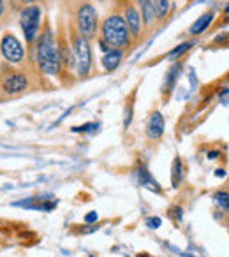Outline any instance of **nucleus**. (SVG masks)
Segmentation results:
<instances>
[{
  "label": "nucleus",
  "mask_w": 229,
  "mask_h": 257,
  "mask_svg": "<svg viewBox=\"0 0 229 257\" xmlns=\"http://www.w3.org/2000/svg\"><path fill=\"white\" fill-rule=\"evenodd\" d=\"M36 60L39 69L48 76H57L60 72L62 58L58 46L55 43L53 32L50 29L43 30L39 37H37V48H36Z\"/></svg>",
  "instance_id": "nucleus-1"
},
{
  "label": "nucleus",
  "mask_w": 229,
  "mask_h": 257,
  "mask_svg": "<svg viewBox=\"0 0 229 257\" xmlns=\"http://www.w3.org/2000/svg\"><path fill=\"white\" fill-rule=\"evenodd\" d=\"M100 36L111 50H124L129 46L133 39L126 20L120 15H111L104 20L100 25Z\"/></svg>",
  "instance_id": "nucleus-2"
},
{
  "label": "nucleus",
  "mask_w": 229,
  "mask_h": 257,
  "mask_svg": "<svg viewBox=\"0 0 229 257\" xmlns=\"http://www.w3.org/2000/svg\"><path fill=\"white\" fill-rule=\"evenodd\" d=\"M72 58H74L76 72L79 78L88 76L92 69V50H90L88 39H85L83 36L72 37Z\"/></svg>",
  "instance_id": "nucleus-3"
},
{
  "label": "nucleus",
  "mask_w": 229,
  "mask_h": 257,
  "mask_svg": "<svg viewBox=\"0 0 229 257\" xmlns=\"http://www.w3.org/2000/svg\"><path fill=\"white\" fill-rule=\"evenodd\" d=\"M41 8L39 6H25V9L20 15V25H22L23 36L29 43H34L39 36L41 27Z\"/></svg>",
  "instance_id": "nucleus-4"
},
{
  "label": "nucleus",
  "mask_w": 229,
  "mask_h": 257,
  "mask_svg": "<svg viewBox=\"0 0 229 257\" xmlns=\"http://www.w3.org/2000/svg\"><path fill=\"white\" fill-rule=\"evenodd\" d=\"M0 86L8 95H18L27 90L29 79L23 72L15 71V69H4L0 74Z\"/></svg>",
  "instance_id": "nucleus-5"
},
{
  "label": "nucleus",
  "mask_w": 229,
  "mask_h": 257,
  "mask_svg": "<svg viewBox=\"0 0 229 257\" xmlns=\"http://www.w3.org/2000/svg\"><path fill=\"white\" fill-rule=\"evenodd\" d=\"M78 30L85 39H92L97 34V11L92 4H83L78 9Z\"/></svg>",
  "instance_id": "nucleus-6"
},
{
  "label": "nucleus",
  "mask_w": 229,
  "mask_h": 257,
  "mask_svg": "<svg viewBox=\"0 0 229 257\" xmlns=\"http://www.w3.org/2000/svg\"><path fill=\"white\" fill-rule=\"evenodd\" d=\"M0 51H2V57L9 62V64H22L23 58H25V50L20 44V41L16 39L13 34H4L2 41H0Z\"/></svg>",
  "instance_id": "nucleus-7"
},
{
  "label": "nucleus",
  "mask_w": 229,
  "mask_h": 257,
  "mask_svg": "<svg viewBox=\"0 0 229 257\" xmlns=\"http://www.w3.org/2000/svg\"><path fill=\"white\" fill-rule=\"evenodd\" d=\"M124 20H126V23H127V27H129V32H131V36L133 37H138L140 36V32H141V15H140V11H138L134 6H131V4H127L126 6V15H124Z\"/></svg>",
  "instance_id": "nucleus-8"
},
{
  "label": "nucleus",
  "mask_w": 229,
  "mask_h": 257,
  "mask_svg": "<svg viewBox=\"0 0 229 257\" xmlns=\"http://www.w3.org/2000/svg\"><path fill=\"white\" fill-rule=\"evenodd\" d=\"M164 133V118L159 111L150 114L148 118V123H147V134L150 140H159Z\"/></svg>",
  "instance_id": "nucleus-9"
},
{
  "label": "nucleus",
  "mask_w": 229,
  "mask_h": 257,
  "mask_svg": "<svg viewBox=\"0 0 229 257\" xmlns=\"http://www.w3.org/2000/svg\"><path fill=\"white\" fill-rule=\"evenodd\" d=\"M124 58V51L122 50H109L107 53H104L102 57V67L106 69L107 72H113L114 69L119 67L120 62H122Z\"/></svg>",
  "instance_id": "nucleus-10"
},
{
  "label": "nucleus",
  "mask_w": 229,
  "mask_h": 257,
  "mask_svg": "<svg viewBox=\"0 0 229 257\" xmlns=\"http://www.w3.org/2000/svg\"><path fill=\"white\" fill-rule=\"evenodd\" d=\"M211 22H213V13H211V11L204 13V15H201L199 18L192 23V27L189 29V34H190V36H199V34H203L204 30L210 27Z\"/></svg>",
  "instance_id": "nucleus-11"
},
{
  "label": "nucleus",
  "mask_w": 229,
  "mask_h": 257,
  "mask_svg": "<svg viewBox=\"0 0 229 257\" xmlns=\"http://www.w3.org/2000/svg\"><path fill=\"white\" fill-rule=\"evenodd\" d=\"M140 6V15L141 20L145 22V25H152L155 20V9H154V0H138Z\"/></svg>",
  "instance_id": "nucleus-12"
},
{
  "label": "nucleus",
  "mask_w": 229,
  "mask_h": 257,
  "mask_svg": "<svg viewBox=\"0 0 229 257\" xmlns=\"http://www.w3.org/2000/svg\"><path fill=\"white\" fill-rule=\"evenodd\" d=\"M180 71H182V64H175L168 71V76H166V79H164V85H162V93H164V95L173 90V86H175L176 79H178V76H180Z\"/></svg>",
  "instance_id": "nucleus-13"
},
{
  "label": "nucleus",
  "mask_w": 229,
  "mask_h": 257,
  "mask_svg": "<svg viewBox=\"0 0 229 257\" xmlns=\"http://www.w3.org/2000/svg\"><path fill=\"white\" fill-rule=\"evenodd\" d=\"M140 183L143 187H147V189L154 190V192H161V187H159V183L155 182L154 178H152V175L145 168L140 169Z\"/></svg>",
  "instance_id": "nucleus-14"
},
{
  "label": "nucleus",
  "mask_w": 229,
  "mask_h": 257,
  "mask_svg": "<svg viewBox=\"0 0 229 257\" xmlns=\"http://www.w3.org/2000/svg\"><path fill=\"white\" fill-rule=\"evenodd\" d=\"M194 41H187V43H182V44H178L176 48H173L171 51L168 53V60H176V58L180 57V55H183V53H187V51L190 50V48L194 46Z\"/></svg>",
  "instance_id": "nucleus-15"
},
{
  "label": "nucleus",
  "mask_w": 229,
  "mask_h": 257,
  "mask_svg": "<svg viewBox=\"0 0 229 257\" xmlns=\"http://www.w3.org/2000/svg\"><path fill=\"white\" fill-rule=\"evenodd\" d=\"M183 178V166H182V161L178 157L175 159L173 162V171H171V182H173V187H178L180 182Z\"/></svg>",
  "instance_id": "nucleus-16"
},
{
  "label": "nucleus",
  "mask_w": 229,
  "mask_h": 257,
  "mask_svg": "<svg viewBox=\"0 0 229 257\" xmlns=\"http://www.w3.org/2000/svg\"><path fill=\"white\" fill-rule=\"evenodd\" d=\"M154 9L155 16L159 20H164L169 13V0H154Z\"/></svg>",
  "instance_id": "nucleus-17"
},
{
  "label": "nucleus",
  "mask_w": 229,
  "mask_h": 257,
  "mask_svg": "<svg viewBox=\"0 0 229 257\" xmlns=\"http://www.w3.org/2000/svg\"><path fill=\"white\" fill-rule=\"evenodd\" d=\"M213 201H215V204H217L218 208H222V210H229V192H224V190H220V192H215L213 194Z\"/></svg>",
  "instance_id": "nucleus-18"
},
{
  "label": "nucleus",
  "mask_w": 229,
  "mask_h": 257,
  "mask_svg": "<svg viewBox=\"0 0 229 257\" xmlns=\"http://www.w3.org/2000/svg\"><path fill=\"white\" fill-rule=\"evenodd\" d=\"M145 224H147V227H150V229H159L161 227V218L159 217H150V218H147V222H145Z\"/></svg>",
  "instance_id": "nucleus-19"
},
{
  "label": "nucleus",
  "mask_w": 229,
  "mask_h": 257,
  "mask_svg": "<svg viewBox=\"0 0 229 257\" xmlns=\"http://www.w3.org/2000/svg\"><path fill=\"white\" fill-rule=\"evenodd\" d=\"M92 128H99V125L97 123H86V125H81V127H74L72 131H74V133H88V131H92Z\"/></svg>",
  "instance_id": "nucleus-20"
},
{
  "label": "nucleus",
  "mask_w": 229,
  "mask_h": 257,
  "mask_svg": "<svg viewBox=\"0 0 229 257\" xmlns=\"http://www.w3.org/2000/svg\"><path fill=\"white\" fill-rule=\"evenodd\" d=\"M169 211H171V215H173V218H175V220H182V213H183L182 208L175 206V208H171Z\"/></svg>",
  "instance_id": "nucleus-21"
},
{
  "label": "nucleus",
  "mask_w": 229,
  "mask_h": 257,
  "mask_svg": "<svg viewBox=\"0 0 229 257\" xmlns=\"http://www.w3.org/2000/svg\"><path fill=\"white\" fill-rule=\"evenodd\" d=\"M97 218H99V215H97L95 211H90V213L85 217V222H88V224H90V222H95Z\"/></svg>",
  "instance_id": "nucleus-22"
},
{
  "label": "nucleus",
  "mask_w": 229,
  "mask_h": 257,
  "mask_svg": "<svg viewBox=\"0 0 229 257\" xmlns=\"http://www.w3.org/2000/svg\"><path fill=\"white\" fill-rule=\"evenodd\" d=\"M20 4H23V6H34V2H36V0H18Z\"/></svg>",
  "instance_id": "nucleus-23"
},
{
  "label": "nucleus",
  "mask_w": 229,
  "mask_h": 257,
  "mask_svg": "<svg viewBox=\"0 0 229 257\" xmlns=\"http://www.w3.org/2000/svg\"><path fill=\"white\" fill-rule=\"evenodd\" d=\"M217 155H218V152H210V154H208V159L213 161V159H217Z\"/></svg>",
  "instance_id": "nucleus-24"
},
{
  "label": "nucleus",
  "mask_w": 229,
  "mask_h": 257,
  "mask_svg": "<svg viewBox=\"0 0 229 257\" xmlns=\"http://www.w3.org/2000/svg\"><path fill=\"white\" fill-rule=\"evenodd\" d=\"M4 15V0H0V16Z\"/></svg>",
  "instance_id": "nucleus-25"
},
{
  "label": "nucleus",
  "mask_w": 229,
  "mask_h": 257,
  "mask_svg": "<svg viewBox=\"0 0 229 257\" xmlns=\"http://www.w3.org/2000/svg\"><path fill=\"white\" fill-rule=\"evenodd\" d=\"M215 175H217V176H224L225 173H224V169H217V173H215Z\"/></svg>",
  "instance_id": "nucleus-26"
},
{
  "label": "nucleus",
  "mask_w": 229,
  "mask_h": 257,
  "mask_svg": "<svg viewBox=\"0 0 229 257\" xmlns=\"http://www.w3.org/2000/svg\"><path fill=\"white\" fill-rule=\"evenodd\" d=\"M138 257H150V255H148V253H140Z\"/></svg>",
  "instance_id": "nucleus-27"
},
{
  "label": "nucleus",
  "mask_w": 229,
  "mask_h": 257,
  "mask_svg": "<svg viewBox=\"0 0 229 257\" xmlns=\"http://www.w3.org/2000/svg\"><path fill=\"white\" fill-rule=\"evenodd\" d=\"M0 74H2V67H0Z\"/></svg>",
  "instance_id": "nucleus-28"
}]
</instances>
